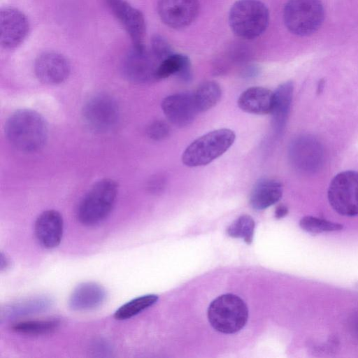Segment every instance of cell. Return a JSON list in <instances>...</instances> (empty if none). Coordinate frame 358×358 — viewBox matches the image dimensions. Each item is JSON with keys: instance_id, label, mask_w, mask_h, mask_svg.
Wrapping results in <instances>:
<instances>
[{"instance_id": "cell-29", "label": "cell", "mask_w": 358, "mask_h": 358, "mask_svg": "<svg viewBox=\"0 0 358 358\" xmlns=\"http://www.w3.org/2000/svg\"><path fill=\"white\" fill-rule=\"evenodd\" d=\"M164 182L165 180L163 178L155 177L150 181L148 188L152 192H159L163 188Z\"/></svg>"}, {"instance_id": "cell-31", "label": "cell", "mask_w": 358, "mask_h": 358, "mask_svg": "<svg viewBox=\"0 0 358 358\" xmlns=\"http://www.w3.org/2000/svg\"><path fill=\"white\" fill-rule=\"evenodd\" d=\"M10 266V261L6 255H3V252L1 253V261H0V268L2 271L4 269H6Z\"/></svg>"}, {"instance_id": "cell-1", "label": "cell", "mask_w": 358, "mask_h": 358, "mask_svg": "<svg viewBox=\"0 0 358 358\" xmlns=\"http://www.w3.org/2000/svg\"><path fill=\"white\" fill-rule=\"evenodd\" d=\"M8 141L17 150L32 152L42 148L48 136V124L43 117L31 109H20L14 112L5 125Z\"/></svg>"}, {"instance_id": "cell-5", "label": "cell", "mask_w": 358, "mask_h": 358, "mask_svg": "<svg viewBox=\"0 0 358 358\" xmlns=\"http://www.w3.org/2000/svg\"><path fill=\"white\" fill-rule=\"evenodd\" d=\"M208 319L217 331L231 334L244 327L248 319V308L238 296L224 294L215 299L208 308Z\"/></svg>"}, {"instance_id": "cell-25", "label": "cell", "mask_w": 358, "mask_h": 358, "mask_svg": "<svg viewBox=\"0 0 358 358\" xmlns=\"http://www.w3.org/2000/svg\"><path fill=\"white\" fill-rule=\"evenodd\" d=\"M255 223L248 215H243L234 220L227 228V234L233 238H241L250 244L253 240Z\"/></svg>"}, {"instance_id": "cell-28", "label": "cell", "mask_w": 358, "mask_h": 358, "mask_svg": "<svg viewBox=\"0 0 358 358\" xmlns=\"http://www.w3.org/2000/svg\"><path fill=\"white\" fill-rule=\"evenodd\" d=\"M148 136L154 141H162L166 138L170 133L169 124L163 120L152 122L147 128Z\"/></svg>"}, {"instance_id": "cell-17", "label": "cell", "mask_w": 358, "mask_h": 358, "mask_svg": "<svg viewBox=\"0 0 358 358\" xmlns=\"http://www.w3.org/2000/svg\"><path fill=\"white\" fill-rule=\"evenodd\" d=\"M106 296V290L101 285L93 282H83L72 292L69 304L74 310H90L100 306Z\"/></svg>"}, {"instance_id": "cell-13", "label": "cell", "mask_w": 358, "mask_h": 358, "mask_svg": "<svg viewBox=\"0 0 358 358\" xmlns=\"http://www.w3.org/2000/svg\"><path fill=\"white\" fill-rule=\"evenodd\" d=\"M108 6L129 35L134 46L143 45L145 22L141 11L126 0H105Z\"/></svg>"}, {"instance_id": "cell-30", "label": "cell", "mask_w": 358, "mask_h": 358, "mask_svg": "<svg viewBox=\"0 0 358 358\" xmlns=\"http://www.w3.org/2000/svg\"><path fill=\"white\" fill-rule=\"evenodd\" d=\"M288 213V208L284 204H279L275 210V217L278 219L284 217Z\"/></svg>"}, {"instance_id": "cell-2", "label": "cell", "mask_w": 358, "mask_h": 358, "mask_svg": "<svg viewBox=\"0 0 358 358\" xmlns=\"http://www.w3.org/2000/svg\"><path fill=\"white\" fill-rule=\"evenodd\" d=\"M118 194V184L103 178L89 189L80 201L77 218L85 226H94L103 221L112 211Z\"/></svg>"}, {"instance_id": "cell-7", "label": "cell", "mask_w": 358, "mask_h": 358, "mask_svg": "<svg viewBox=\"0 0 358 358\" xmlns=\"http://www.w3.org/2000/svg\"><path fill=\"white\" fill-rule=\"evenodd\" d=\"M332 208L348 217L358 215V172L345 171L331 180L327 192Z\"/></svg>"}, {"instance_id": "cell-23", "label": "cell", "mask_w": 358, "mask_h": 358, "mask_svg": "<svg viewBox=\"0 0 358 358\" xmlns=\"http://www.w3.org/2000/svg\"><path fill=\"white\" fill-rule=\"evenodd\" d=\"M59 324L56 319L24 320L13 323L10 329L20 334L39 336L51 334L58 328Z\"/></svg>"}, {"instance_id": "cell-27", "label": "cell", "mask_w": 358, "mask_h": 358, "mask_svg": "<svg viewBox=\"0 0 358 358\" xmlns=\"http://www.w3.org/2000/svg\"><path fill=\"white\" fill-rule=\"evenodd\" d=\"M150 48L161 62L173 53L169 42L159 35L152 37Z\"/></svg>"}, {"instance_id": "cell-20", "label": "cell", "mask_w": 358, "mask_h": 358, "mask_svg": "<svg viewBox=\"0 0 358 358\" xmlns=\"http://www.w3.org/2000/svg\"><path fill=\"white\" fill-rule=\"evenodd\" d=\"M282 184L274 179L264 178L256 183L250 196V204L255 210H264L276 203L282 195Z\"/></svg>"}, {"instance_id": "cell-8", "label": "cell", "mask_w": 358, "mask_h": 358, "mask_svg": "<svg viewBox=\"0 0 358 358\" xmlns=\"http://www.w3.org/2000/svg\"><path fill=\"white\" fill-rule=\"evenodd\" d=\"M289 157L292 166L307 174L317 172L322 166L324 151L320 142L313 136L303 134L291 142Z\"/></svg>"}, {"instance_id": "cell-15", "label": "cell", "mask_w": 358, "mask_h": 358, "mask_svg": "<svg viewBox=\"0 0 358 358\" xmlns=\"http://www.w3.org/2000/svg\"><path fill=\"white\" fill-rule=\"evenodd\" d=\"M162 109L173 125L184 127L190 124L199 113L193 93H176L165 97Z\"/></svg>"}, {"instance_id": "cell-4", "label": "cell", "mask_w": 358, "mask_h": 358, "mask_svg": "<svg viewBox=\"0 0 358 358\" xmlns=\"http://www.w3.org/2000/svg\"><path fill=\"white\" fill-rule=\"evenodd\" d=\"M234 132L227 128L215 129L197 138L185 150L182 163L189 167L205 166L223 155L234 143Z\"/></svg>"}, {"instance_id": "cell-24", "label": "cell", "mask_w": 358, "mask_h": 358, "mask_svg": "<svg viewBox=\"0 0 358 358\" xmlns=\"http://www.w3.org/2000/svg\"><path fill=\"white\" fill-rule=\"evenodd\" d=\"M159 297L156 294H146L133 299L121 306L114 313L117 320H125L139 314L154 305Z\"/></svg>"}, {"instance_id": "cell-19", "label": "cell", "mask_w": 358, "mask_h": 358, "mask_svg": "<svg viewBox=\"0 0 358 358\" xmlns=\"http://www.w3.org/2000/svg\"><path fill=\"white\" fill-rule=\"evenodd\" d=\"M294 85L292 81L280 84L273 92L271 111L272 124L275 131L280 134L286 124L293 97Z\"/></svg>"}, {"instance_id": "cell-32", "label": "cell", "mask_w": 358, "mask_h": 358, "mask_svg": "<svg viewBox=\"0 0 358 358\" xmlns=\"http://www.w3.org/2000/svg\"><path fill=\"white\" fill-rule=\"evenodd\" d=\"M352 330L358 337V315L355 317L352 322Z\"/></svg>"}, {"instance_id": "cell-18", "label": "cell", "mask_w": 358, "mask_h": 358, "mask_svg": "<svg viewBox=\"0 0 358 358\" xmlns=\"http://www.w3.org/2000/svg\"><path fill=\"white\" fill-rule=\"evenodd\" d=\"M244 112L255 115L271 113L273 92L263 87H251L243 91L237 101Z\"/></svg>"}, {"instance_id": "cell-6", "label": "cell", "mask_w": 358, "mask_h": 358, "mask_svg": "<svg viewBox=\"0 0 358 358\" xmlns=\"http://www.w3.org/2000/svg\"><path fill=\"white\" fill-rule=\"evenodd\" d=\"M324 10L320 0H288L283 10L287 29L293 34L307 36L323 23Z\"/></svg>"}, {"instance_id": "cell-26", "label": "cell", "mask_w": 358, "mask_h": 358, "mask_svg": "<svg viewBox=\"0 0 358 358\" xmlns=\"http://www.w3.org/2000/svg\"><path fill=\"white\" fill-rule=\"evenodd\" d=\"M299 226L303 230L312 234L339 231L343 229V226L338 223L310 215L302 217Z\"/></svg>"}, {"instance_id": "cell-3", "label": "cell", "mask_w": 358, "mask_h": 358, "mask_svg": "<svg viewBox=\"0 0 358 358\" xmlns=\"http://www.w3.org/2000/svg\"><path fill=\"white\" fill-rule=\"evenodd\" d=\"M269 23V12L259 0H238L230 8L229 24L235 35L251 40L261 36Z\"/></svg>"}, {"instance_id": "cell-14", "label": "cell", "mask_w": 358, "mask_h": 358, "mask_svg": "<svg viewBox=\"0 0 358 358\" xmlns=\"http://www.w3.org/2000/svg\"><path fill=\"white\" fill-rule=\"evenodd\" d=\"M71 71L67 59L55 52L40 55L34 62V72L38 80L46 85H57L65 81Z\"/></svg>"}, {"instance_id": "cell-10", "label": "cell", "mask_w": 358, "mask_h": 358, "mask_svg": "<svg viewBox=\"0 0 358 358\" xmlns=\"http://www.w3.org/2000/svg\"><path fill=\"white\" fill-rule=\"evenodd\" d=\"M83 116L86 124L93 131H107L116 124L119 108L112 97L99 94L85 103Z\"/></svg>"}, {"instance_id": "cell-22", "label": "cell", "mask_w": 358, "mask_h": 358, "mask_svg": "<svg viewBox=\"0 0 358 358\" xmlns=\"http://www.w3.org/2000/svg\"><path fill=\"white\" fill-rule=\"evenodd\" d=\"M222 89L214 80L201 83L193 93L194 99L199 113L208 110L220 100Z\"/></svg>"}, {"instance_id": "cell-21", "label": "cell", "mask_w": 358, "mask_h": 358, "mask_svg": "<svg viewBox=\"0 0 358 358\" xmlns=\"http://www.w3.org/2000/svg\"><path fill=\"white\" fill-rule=\"evenodd\" d=\"M176 75L184 81L191 78V63L189 59L184 55L173 53L159 64L157 71V80L166 78Z\"/></svg>"}, {"instance_id": "cell-11", "label": "cell", "mask_w": 358, "mask_h": 358, "mask_svg": "<svg viewBox=\"0 0 358 358\" xmlns=\"http://www.w3.org/2000/svg\"><path fill=\"white\" fill-rule=\"evenodd\" d=\"M157 10L162 21L173 29L189 26L199 10V0H159Z\"/></svg>"}, {"instance_id": "cell-9", "label": "cell", "mask_w": 358, "mask_h": 358, "mask_svg": "<svg viewBox=\"0 0 358 358\" xmlns=\"http://www.w3.org/2000/svg\"><path fill=\"white\" fill-rule=\"evenodd\" d=\"M161 61L150 48L144 45L134 46L125 57L122 69L125 76L134 83L157 80V71Z\"/></svg>"}, {"instance_id": "cell-16", "label": "cell", "mask_w": 358, "mask_h": 358, "mask_svg": "<svg viewBox=\"0 0 358 358\" xmlns=\"http://www.w3.org/2000/svg\"><path fill=\"white\" fill-rule=\"evenodd\" d=\"M64 221L59 212L48 210L43 212L34 224V234L38 243L45 248L57 247L62 239Z\"/></svg>"}, {"instance_id": "cell-12", "label": "cell", "mask_w": 358, "mask_h": 358, "mask_svg": "<svg viewBox=\"0 0 358 358\" xmlns=\"http://www.w3.org/2000/svg\"><path fill=\"white\" fill-rule=\"evenodd\" d=\"M29 29L25 15L17 8L6 7L0 12V42L7 49L14 48L25 39Z\"/></svg>"}, {"instance_id": "cell-33", "label": "cell", "mask_w": 358, "mask_h": 358, "mask_svg": "<svg viewBox=\"0 0 358 358\" xmlns=\"http://www.w3.org/2000/svg\"><path fill=\"white\" fill-rule=\"evenodd\" d=\"M324 87V80L322 79L318 83V85L317 87V94H320L323 91Z\"/></svg>"}]
</instances>
